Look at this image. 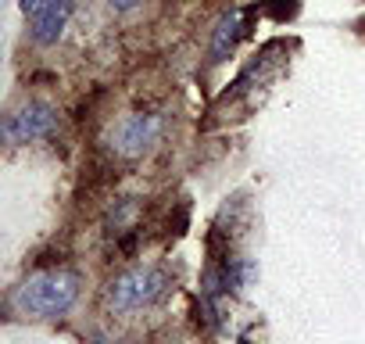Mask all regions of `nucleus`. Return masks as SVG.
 I'll use <instances>...</instances> for the list:
<instances>
[{
	"mask_svg": "<svg viewBox=\"0 0 365 344\" xmlns=\"http://www.w3.org/2000/svg\"><path fill=\"white\" fill-rule=\"evenodd\" d=\"M79 298V276L68 269H40L22 280L11 294V305L33 319H61Z\"/></svg>",
	"mask_w": 365,
	"mask_h": 344,
	"instance_id": "1",
	"label": "nucleus"
},
{
	"mask_svg": "<svg viewBox=\"0 0 365 344\" xmlns=\"http://www.w3.org/2000/svg\"><path fill=\"white\" fill-rule=\"evenodd\" d=\"M168 287H172V280L161 265H133L104 287V305H108V312L125 315V312L154 305L158 298L168 294Z\"/></svg>",
	"mask_w": 365,
	"mask_h": 344,
	"instance_id": "2",
	"label": "nucleus"
},
{
	"mask_svg": "<svg viewBox=\"0 0 365 344\" xmlns=\"http://www.w3.org/2000/svg\"><path fill=\"white\" fill-rule=\"evenodd\" d=\"M54 129H58V108L47 104V101H26L19 111H11L4 118V140L11 147L54 136Z\"/></svg>",
	"mask_w": 365,
	"mask_h": 344,
	"instance_id": "3",
	"label": "nucleus"
},
{
	"mask_svg": "<svg viewBox=\"0 0 365 344\" xmlns=\"http://www.w3.org/2000/svg\"><path fill=\"white\" fill-rule=\"evenodd\" d=\"M158 129H161V118L158 115H125V118H118L115 126H111V133H108V147L118 154V158H140L150 143H154V136H158Z\"/></svg>",
	"mask_w": 365,
	"mask_h": 344,
	"instance_id": "4",
	"label": "nucleus"
},
{
	"mask_svg": "<svg viewBox=\"0 0 365 344\" xmlns=\"http://www.w3.org/2000/svg\"><path fill=\"white\" fill-rule=\"evenodd\" d=\"M72 8H76V0H47V4L33 15V26H29V36L43 47L58 44L68 19H72Z\"/></svg>",
	"mask_w": 365,
	"mask_h": 344,
	"instance_id": "5",
	"label": "nucleus"
},
{
	"mask_svg": "<svg viewBox=\"0 0 365 344\" xmlns=\"http://www.w3.org/2000/svg\"><path fill=\"white\" fill-rule=\"evenodd\" d=\"M237 40H240V15H237V11H226V15L219 19V26H215V40H212V61H215V65H219V61H226V58L233 54Z\"/></svg>",
	"mask_w": 365,
	"mask_h": 344,
	"instance_id": "6",
	"label": "nucleus"
},
{
	"mask_svg": "<svg viewBox=\"0 0 365 344\" xmlns=\"http://www.w3.org/2000/svg\"><path fill=\"white\" fill-rule=\"evenodd\" d=\"M104 4H108L111 11H118V15H122V11H133V8L140 4V0H104Z\"/></svg>",
	"mask_w": 365,
	"mask_h": 344,
	"instance_id": "7",
	"label": "nucleus"
}]
</instances>
